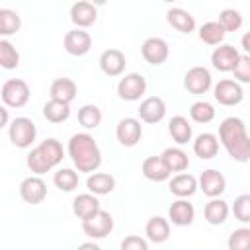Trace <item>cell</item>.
Returning <instances> with one entry per match:
<instances>
[{"label":"cell","instance_id":"cell-24","mask_svg":"<svg viewBox=\"0 0 250 250\" xmlns=\"http://www.w3.org/2000/svg\"><path fill=\"white\" fill-rule=\"evenodd\" d=\"M166 21L180 33H191L195 29V20L193 16L184 10V8H168L166 10Z\"/></svg>","mask_w":250,"mask_h":250},{"label":"cell","instance_id":"cell-38","mask_svg":"<svg viewBox=\"0 0 250 250\" xmlns=\"http://www.w3.org/2000/svg\"><path fill=\"white\" fill-rule=\"evenodd\" d=\"M229 250H250V227L234 229L227 240Z\"/></svg>","mask_w":250,"mask_h":250},{"label":"cell","instance_id":"cell-11","mask_svg":"<svg viewBox=\"0 0 250 250\" xmlns=\"http://www.w3.org/2000/svg\"><path fill=\"white\" fill-rule=\"evenodd\" d=\"M141 55L148 64H162L170 57V47L162 37H148L141 45Z\"/></svg>","mask_w":250,"mask_h":250},{"label":"cell","instance_id":"cell-19","mask_svg":"<svg viewBox=\"0 0 250 250\" xmlns=\"http://www.w3.org/2000/svg\"><path fill=\"white\" fill-rule=\"evenodd\" d=\"M168 189H170V193L176 195L178 199H188V197H191V195L199 189V184H197V178H195V176L182 172V174H176V176L170 180Z\"/></svg>","mask_w":250,"mask_h":250},{"label":"cell","instance_id":"cell-12","mask_svg":"<svg viewBox=\"0 0 250 250\" xmlns=\"http://www.w3.org/2000/svg\"><path fill=\"white\" fill-rule=\"evenodd\" d=\"M115 137H117L119 145L127 146V148L135 146L141 141V137H143V125H141V121L137 117H123L117 123V127H115Z\"/></svg>","mask_w":250,"mask_h":250},{"label":"cell","instance_id":"cell-2","mask_svg":"<svg viewBox=\"0 0 250 250\" xmlns=\"http://www.w3.org/2000/svg\"><path fill=\"white\" fill-rule=\"evenodd\" d=\"M66 152L78 172L94 174L102 164V150L90 133H74L68 139Z\"/></svg>","mask_w":250,"mask_h":250},{"label":"cell","instance_id":"cell-3","mask_svg":"<svg viewBox=\"0 0 250 250\" xmlns=\"http://www.w3.org/2000/svg\"><path fill=\"white\" fill-rule=\"evenodd\" d=\"M64 158V148L57 139H45L41 141L31 152L27 154V168L33 172V176H41L45 172H51L55 166H59Z\"/></svg>","mask_w":250,"mask_h":250},{"label":"cell","instance_id":"cell-44","mask_svg":"<svg viewBox=\"0 0 250 250\" xmlns=\"http://www.w3.org/2000/svg\"><path fill=\"white\" fill-rule=\"evenodd\" d=\"M76 250H102V248L96 242H82V244H78Z\"/></svg>","mask_w":250,"mask_h":250},{"label":"cell","instance_id":"cell-32","mask_svg":"<svg viewBox=\"0 0 250 250\" xmlns=\"http://www.w3.org/2000/svg\"><path fill=\"white\" fill-rule=\"evenodd\" d=\"M225 35H227V31L223 29V25L219 21H205L199 27V39L207 45H221Z\"/></svg>","mask_w":250,"mask_h":250},{"label":"cell","instance_id":"cell-39","mask_svg":"<svg viewBox=\"0 0 250 250\" xmlns=\"http://www.w3.org/2000/svg\"><path fill=\"white\" fill-rule=\"evenodd\" d=\"M219 23L223 25L225 31H238L242 25V16L234 8H225L219 14Z\"/></svg>","mask_w":250,"mask_h":250},{"label":"cell","instance_id":"cell-43","mask_svg":"<svg viewBox=\"0 0 250 250\" xmlns=\"http://www.w3.org/2000/svg\"><path fill=\"white\" fill-rule=\"evenodd\" d=\"M240 45H242V49L246 51V55H250V31H246V33L242 35V39H240Z\"/></svg>","mask_w":250,"mask_h":250},{"label":"cell","instance_id":"cell-15","mask_svg":"<svg viewBox=\"0 0 250 250\" xmlns=\"http://www.w3.org/2000/svg\"><path fill=\"white\" fill-rule=\"evenodd\" d=\"M240 61V53L232 45H219L211 53V64L221 72H232Z\"/></svg>","mask_w":250,"mask_h":250},{"label":"cell","instance_id":"cell-25","mask_svg":"<svg viewBox=\"0 0 250 250\" xmlns=\"http://www.w3.org/2000/svg\"><path fill=\"white\" fill-rule=\"evenodd\" d=\"M193 152L201 160H211L219 152V137L213 133H201L193 139Z\"/></svg>","mask_w":250,"mask_h":250},{"label":"cell","instance_id":"cell-28","mask_svg":"<svg viewBox=\"0 0 250 250\" xmlns=\"http://www.w3.org/2000/svg\"><path fill=\"white\" fill-rule=\"evenodd\" d=\"M229 213H230V207L221 197H215V199L207 201L205 207H203V217L209 225H223L227 221Z\"/></svg>","mask_w":250,"mask_h":250},{"label":"cell","instance_id":"cell-42","mask_svg":"<svg viewBox=\"0 0 250 250\" xmlns=\"http://www.w3.org/2000/svg\"><path fill=\"white\" fill-rule=\"evenodd\" d=\"M121 250H148V242L139 234H129L121 240Z\"/></svg>","mask_w":250,"mask_h":250},{"label":"cell","instance_id":"cell-22","mask_svg":"<svg viewBox=\"0 0 250 250\" xmlns=\"http://www.w3.org/2000/svg\"><path fill=\"white\" fill-rule=\"evenodd\" d=\"M141 172L146 180L150 182H166L170 178V170L168 166L164 164L162 156H146L143 160V166H141Z\"/></svg>","mask_w":250,"mask_h":250},{"label":"cell","instance_id":"cell-5","mask_svg":"<svg viewBox=\"0 0 250 250\" xmlns=\"http://www.w3.org/2000/svg\"><path fill=\"white\" fill-rule=\"evenodd\" d=\"M8 137L14 146L18 148H27L33 145L37 137V127L29 117H16L8 125Z\"/></svg>","mask_w":250,"mask_h":250},{"label":"cell","instance_id":"cell-16","mask_svg":"<svg viewBox=\"0 0 250 250\" xmlns=\"http://www.w3.org/2000/svg\"><path fill=\"white\" fill-rule=\"evenodd\" d=\"M137 111H139L141 121L150 123V125L152 123H160L164 119V115H166V102L162 98H158V96H148V98H145L141 102Z\"/></svg>","mask_w":250,"mask_h":250},{"label":"cell","instance_id":"cell-4","mask_svg":"<svg viewBox=\"0 0 250 250\" xmlns=\"http://www.w3.org/2000/svg\"><path fill=\"white\" fill-rule=\"evenodd\" d=\"M29 86L21 78H8L0 90V98L6 107H23L29 102Z\"/></svg>","mask_w":250,"mask_h":250},{"label":"cell","instance_id":"cell-14","mask_svg":"<svg viewBox=\"0 0 250 250\" xmlns=\"http://www.w3.org/2000/svg\"><path fill=\"white\" fill-rule=\"evenodd\" d=\"M197 184H199V189L207 197H211V199L223 195L225 189H227V178L219 170H215V168L203 170L201 176H199V180H197Z\"/></svg>","mask_w":250,"mask_h":250},{"label":"cell","instance_id":"cell-41","mask_svg":"<svg viewBox=\"0 0 250 250\" xmlns=\"http://www.w3.org/2000/svg\"><path fill=\"white\" fill-rule=\"evenodd\" d=\"M232 74L238 84H250V55H240V61Z\"/></svg>","mask_w":250,"mask_h":250},{"label":"cell","instance_id":"cell-34","mask_svg":"<svg viewBox=\"0 0 250 250\" xmlns=\"http://www.w3.org/2000/svg\"><path fill=\"white\" fill-rule=\"evenodd\" d=\"M20 27H21V18L18 16V12L2 8L0 10V35L2 37L14 35L16 31H20Z\"/></svg>","mask_w":250,"mask_h":250},{"label":"cell","instance_id":"cell-20","mask_svg":"<svg viewBox=\"0 0 250 250\" xmlns=\"http://www.w3.org/2000/svg\"><path fill=\"white\" fill-rule=\"evenodd\" d=\"M102 209L100 201H98V195L94 193H78L74 199H72V213L80 219V221H86L90 217H94L98 211Z\"/></svg>","mask_w":250,"mask_h":250},{"label":"cell","instance_id":"cell-45","mask_svg":"<svg viewBox=\"0 0 250 250\" xmlns=\"http://www.w3.org/2000/svg\"><path fill=\"white\" fill-rule=\"evenodd\" d=\"M0 117H2L0 127H6V125H8V107H6V105H2V107H0Z\"/></svg>","mask_w":250,"mask_h":250},{"label":"cell","instance_id":"cell-9","mask_svg":"<svg viewBox=\"0 0 250 250\" xmlns=\"http://www.w3.org/2000/svg\"><path fill=\"white\" fill-rule=\"evenodd\" d=\"M211 84H213V78L205 66H191L184 74V88L193 96H201V94L209 92Z\"/></svg>","mask_w":250,"mask_h":250},{"label":"cell","instance_id":"cell-23","mask_svg":"<svg viewBox=\"0 0 250 250\" xmlns=\"http://www.w3.org/2000/svg\"><path fill=\"white\" fill-rule=\"evenodd\" d=\"M145 234L150 242L154 244H162L170 238V221L160 217V215H154L146 221L145 225Z\"/></svg>","mask_w":250,"mask_h":250},{"label":"cell","instance_id":"cell-7","mask_svg":"<svg viewBox=\"0 0 250 250\" xmlns=\"http://www.w3.org/2000/svg\"><path fill=\"white\" fill-rule=\"evenodd\" d=\"M82 230H84L86 236H90L94 240L105 238L113 230V217H111V213L105 211V209H100L94 217L82 221Z\"/></svg>","mask_w":250,"mask_h":250},{"label":"cell","instance_id":"cell-17","mask_svg":"<svg viewBox=\"0 0 250 250\" xmlns=\"http://www.w3.org/2000/svg\"><path fill=\"white\" fill-rule=\"evenodd\" d=\"M96 20H98V10L92 2L80 0L70 6V21L76 25V29L90 27L96 23Z\"/></svg>","mask_w":250,"mask_h":250},{"label":"cell","instance_id":"cell-30","mask_svg":"<svg viewBox=\"0 0 250 250\" xmlns=\"http://www.w3.org/2000/svg\"><path fill=\"white\" fill-rule=\"evenodd\" d=\"M160 156H162V160H164V164L168 166L170 172H180L182 174L189 166V156L180 146H168V148L162 150Z\"/></svg>","mask_w":250,"mask_h":250},{"label":"cell","instance_id":"cell-18","mask_svg":"<svg viewBox=\"0 0 250 250\" xmlns=\"http://www.w3.org/2000/svg\"><path fill=\"white\" fill-rule=\"evenodd\" d=\"M98 62H100V68H102V72L105 76H119L125 70L127 59H125L123 51H119V49H105L100 55Z\"/></svg>","mask_w":250,"mask_h":250},{"label":"cell","instance_id":"cell-1","mask_svg":"<svg viewBox=\"0 0 250 250\" xmlns=\"http://www.w3.org/2000/svg\"><path fill=\"white\" fill-rule=\"evenodd\" d=\"M219 143L236 162L250 160V135L240 117H227L219 125Z\"/></svg>","mask_w":250,"mask_h":250},{"label":"cell","instance_id":"cell-40","mask_svg":"<svg viewBox=\"0 0 250 250\" xmlns=\"http://www.w3.org/2000/svg\"><path fill=\"white\" fill-rule=\"evenodd\" d=\"M232 215L236 221L240 223H250V193H242L234 199L232 207H230Z\"/></svg>","mask_w":250,"mask_h":250},{"label":"cell","instance_id":"cell-26","mask_svg":"<svg viewBox=\"0 0 250 250\" xmlns=\"http://www.w3.org/2000/svg\"><path fill=\"white\" fill-rule=\"evenodd\" d=\"M76 82L72 78H57L53 80L51 88H49V94H51V100H59V102H64V104H70L74 98H76Z\"/></svg>","mask_w":250,"mask_h":250},{"label":"cell","instance_id":"cell-8","mask_svg":"<svg viewBox=\"0 0 250 250\" xmlns=\"http://www.w3.org/2000/svg\"><path fill=\"white\" fill-rule=\"evenodd\" d=\"M213 98L221 104V105H238L244 100V90L236 80L230 78H223L215 84L213 88Z\"/></svg>","mask_w":250,"mask_h":250},{"label":"cell","instance_id":"cell-29","mask_svg":"<svg viewBox=\"0 0 250 250\" xmlns=\"http://www.w3.org/2000/svg\"><path fill=\"white\" fill-rule=\"evenodd\" d=\"M168 133H170V137L174 139L176 145H188V143L191 141V135H193L189 121H188L184 115H174V117L170 119V123H168Z\"/></svg>","mask_w":250,"mask_h":250},{"label":"cell","instance_id":"cell-27","mask_svg":"<svg viewBox=\"0 0 250 250\" xmlns=\"http://www.w3.org/2000/svg\"><path fill=\"white\" fill-rule=\"evenodd\" d=\"M86 188L94 195H107L115 189V178L107 172H94L88 176Z\"/></svg>","mask_w":250,"mask_h":250},{"label":"cell","instance_id":"cell-31","mask_svg":"<svg viewBox=\"0 0 250 250\" xmlns=\"http://www.w3.org/2000/svg\"><path fill=\"white\" fill-rule=\"evenodd\" d=\"M43 117L51 123H62L70 117V104L59 102V100H49L43 105Z\"/></svg>","mask_w":250,"mask_h":250},{"label":"cell","instance_id":"cell-36","mask_svg":"<svg viewBox=\"0 0 250 250\" xmlns=\"http://www.w3.org/2000/svg\"><path fill=\"white\" fill-rule=\"evenodd\" d=\"M189 117L195 121V123H211L215 119V107L205 102V100H199V102H193L191 107H189Z\"/></svg>","mask_w":250,"mask_h":250},{"label":"cell","instance_id":"cell-13","mask_svg":"<svg viewBox=\"0 0 250 250\" xmlns=\"http://www.w3.org/2000/svg\"><path fill=\"white\" fill-rule=\"evenodd\" d=\"M64 51L72 57H84L92 49V35L84 29H70L64 33L62 39Z\"/></svg>","mask_w":250,"mask_h":250},{"label":"cell","instance_id":"cell-6","mask_svg":"<svg viewBox=\"0 0 250 250\" xmlns=\"http://www.w3.org/2000/svg\"><path fill=\"white\" fill-rule=\"evenodd\" d=\"M146 92V78L139 72L125 74L117 84V96L125 102H137Z\"/></svg>","mask_w":250,"mask_h":250},{"label":"cell","instance_id":"cell-21","mask_svg":"<svg viewBox=\"0 0 250 250\" xmlns=\"http://www.w3.org/2000/svg\"><path fill=\"white\" fill-rule=\"evenodd\" d=\"M195 219V209L188 199H176L168 209V221L176 227H189Z\"/></svg>","mask_w":250,"mask_h":250},{"label":"cell","instance_id":"cell-33","mask_svg":"<svg viewBox=\"0 0 250 250\" xmlns=\"http://www.w3.org/2000/svg\"><path fill=\"white\" fill-rule=\"evenodd\" d=\"M78 123L84 129H96L102 123V109L96 104H86L78 109Z\"/></svg>","mask_w":250,"mask_h":250},{"label":"cell","instance_id":"cell-10","mask_svg":"<svg viewBox=\"0 0 250 250\" xmlns=\"http://www.w3.org/2000/svg\"><path fill=\"white\" fill-rule=\"evenodd\" d=\"M20 197L29 205H39L47 197V184L41 176H27L20 184Z\"/></svg>","mask_w":250,"mask_h":250},{"label":"cell","instance_id":"cell-35","mask_svg":"<svg viewBox=\"0 0 250 250\" xmlns=\"http://www.w3.org/2000/svg\"><path fill=\"white\" fill-rule=\"evenodd\" d=\"M53 184L61 191H74L78 188V172L72 168H59L53 176Z\"/></svg>","mask_w":250,"mask_h":250},{"label":"cell","instance_id":"cell-37","mask_svg":"<svg viewBox=\"0 0 250 250\" xmlns=\"http://www.w3.org/2000/svg\"><path fill=\"white\" fill-rule=\"evenodd\" d=\"M20 64V53L18 49L8 41V39H0V66L6 70H12Z\"/></svg>","mask_w":250,"mask_h":250}]
</instances>
